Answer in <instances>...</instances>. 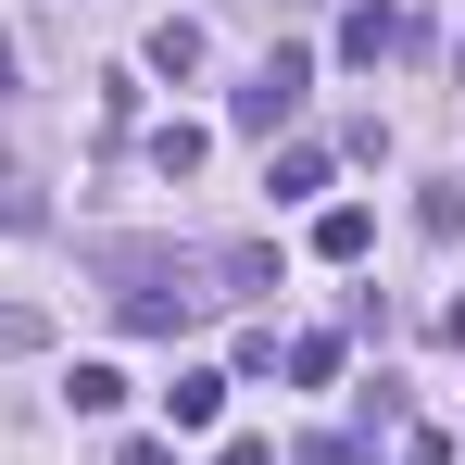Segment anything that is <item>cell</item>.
<instances>
[{
    "label": "cell",
    "instance_id": "obj_12",
    "mask_svg": "<svg viewBox=\"0 0 465 465\" xmlns=\"http://www.w3.org/2000/svg\"><path fill=\"white\" fill-rule=\"evenodd\" d=\"M214 465H277V440H227V453H214Z\"/></svg>",
    "mask_w": 465,
    "mask_h": 465
},
{
    "label": "cell",
    "instance_id": "obj_14",
    "mask_svg": "<svg viewBox=\"0 0 465 465\" xmlns=\"http://www.w3.org/2000/svg\"><path fill=\"white\" fill-rule=\"evenodd\" d=\"M0 76H13V38H0Z\"/></svg>",
    "mask_w": 465,
    "mask_h": 465
},
{
    "label": "cell",
    "instance_id": "obj_10",
    "mask_svg": "<svg viewBox=\"0 0 465 465\" xmlns=\"http://www.w3.org/2000/svg\"><path fill=\"white\" fill-rule=\"evenodd\" d=\"M290 378H302V390H327V378H340V340H327V327H314V340H290Z\"/></svg>",
    "mask_w": 465,
    "mask_h": 465
},
{
    "label": "cell",
    "instance_id": "obj_7",
    "mask_svg": "<svg viewBox=\"0 0 465 465\" xmlns=\"http://www.w3.org/2000/svg\"><path fill=\"white\" fill-rule=\"evenodd\" d=\"M152 76H202V25H189V13L152 25Z\"/></svg>",
    "mask_w": 465,
    "mask_h": 465
},
{
    "label": "cell",
    "instance_id": "obj_6",
    "mask_svg": "<svg viewBox=\"0 0 465 465\" xmlns=\"http://www.w3.org/2000/svg\"><path fill=\"white\" fill-rule=\"evenodd\" d=\"M264 189H277V202H314V189H327V152H314V139H290V152L264 163Z\"/></svg>",
    "mask_w": 465,
    "mask_h": 465
},
{
    "label": "cell",
    "instance_id": "obj_9",
    "mask_svg": "<svg viewBox=\"0 0 465 465\" xmlns=\"http://www.w3.org/2000/svg\"><path fill=\"white\" fill-rule=\"evenodd\" d=\"M64 402H76V415H114V402H126V378H114V365H76V378H64Z\"/></svg>",
    "mask_w": 465,
    "mask_h": 465
},
{
    "label": "cell",
    "instance_id": "obj_15",
    "mask_svg": "<svg viewBox=\"0 0 465 465\" xmlns=\"http://www.w3.org/2000/svg\"><path fill=\"white\" fill-rule=\"evenodd\" d=\"M0 176H13V152H0Z\"/></svg>",
    "mask_w": 465,
    "mask_h": 465
},
{
    "label": "cell",
    "instance_id": "obj_2",
    "mask_svg": "<svg viewBox=\"0 0 465 465\" xmlns=\"http://www.w3.org/2000/svg\"><path fill=\"white\" fill-rule=\"evenodd\" d=\"M302 88H314V64H302V51H264V76L239 88L227 114H239V126H252V139H277V126L302 114Z\"/></svg>",
    "mask_w": 465,
    "mask_h": 465
},
{
    "label": "cell",
    "instance_id": "obj_1",
    "mask_svg": "<svg viewBox=\"0 0 465 465\" xmlns=\"http://www.w3.org/2000/svg\"><path fill=\"white\" fill-rule=\"evenodd\" d=\"M126 277H139V290H114V314H126L139 340H176V327L202 314V290H189V264H176V277H163V264H126Z\"/></svg>",
    "mask_w": 465,
    "mask_h": 465
},
{
    "label": "cell",
    "instance_id": "obj_11",
    "mask_svg": "<svg viewBox=\"0 0 465 465\" xmlns=\"http://www.w3.org/2000/svg\"><path fill=\"white\" fill-rule=\"evenodd\" d=\"M402 465H453V453H440V428H415V440H402Z\"/></svg>",
    "mask_w": 465,
    "mask_h": 465
},
{
    "label": "cell",
    "instance_id": "obj_13",
    "mask_svg": "<svg viewBox=\"0 0 465 465\" xmlns=\"http://www.w3.org/2000/svg\"><path fill=\"white\" fill-rule=\"evenodd\" d=\"M440 327H453V340H465V302H453V314H440Z\"/></svg>",
    "mask_w": 465,
    "mask_h": 465
},
{
    "label": "cell",
    "instance_id": "obj_8",
    "mask_svg": "<svg viewBox=\"0 0 465 465\" xmlns=\"http://www.w3.org/2000/svg\"><path fill=\"white\" fill-rule=\"evenodd\" d=\"M202 152H214V139H202L189 114H176V126H152V176H202Z\"/></svg>",
    "mask_w": 465,
    "mask_h": 465
},
{
    "label": "cell",
    "instance_id": "obj_5",
    "mask_svg": "<svg viewBox=\"0 0 465 465\" xmlns=\"http://www.w3.org/2000/svg\"><path fill=\"white\" fill-rule=\"evenodd\" d=\"M163 415H176V428H214V415H227V378H214V365H189V378L163 390Z\"/></svg>",
    "mask_w": 465,
    "mask_h": 465
},
{
    "label": "cell",
    "instance_id": "obj_4",
    "mask_svg": "<svg viewBox=\"0 0 465 465\" xmlns=\"http://www.w3.org/2000/svg\"><path fill=\"white\" fill-rule=\"evenodd\" d=\"M365 239H378L365 202H327V214H314V252H327V264H365Z\"/></svg>",
    "mask_w": 465,
    "mask_h": 465
},
{
    "label": "cell",
    "instance_id": "obj_3",
    "mask_svg": "<svg viewBox=\"0 0 465 465\" xmlns=\"http://www.w3.org/2000/svg\"><path fill=\"white\" fill-rule=\"evenodd\" d=\"M390 51H402V13H390V0H352V13H340V64H365V76H378Z\"/></svg>",
    "mask_w": 465,
    "mask_h": 465
}]
</instances>
